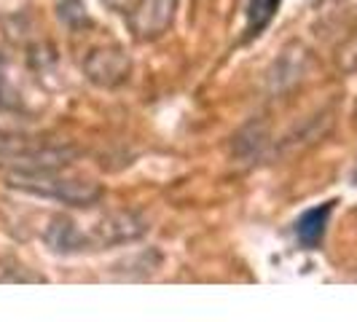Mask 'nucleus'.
Listing matches in <instances>:
<instances>
[{"instance_id": "obj_1", "label": "nucleus", "mask_w": 357, "mask_h": 322, "mask_svg": "<svg viewBox=\"0 0 357 322\" xmlns=\"http://www.w3.org/2000/svg\"><path fill=\"white\" fill-rule=\"evenodd\" d=\"M137 233H143V223L132 215H110L105 217L97 229L91 231H78L70 220H56L49 231V245L54 250H84V247H102V245H113L121 239H135Z\"/></svg>"}, {"instance_id": "obj_2", "label": "nucleus", "mask_w": 357, "mask_h": 322, "mask_svg": "<svg viewBox=\"0 0 357 322\" xmlns=\"http://www.w3.org/2000/svg\"><path fill=\"white\" fill-rule=\"evenodd\" d=\"M14 185L24 188V191H33V194H43V197L62 199L68 204H89L97 199V188L91 183H70V180H56L49 172H40V169H30V172H19L14 175Z\"/></svg>"}, {"instance_id": "obj_3", "label": "nucleus", "mask_w": 357, "mask_h": 322, "mask_svg": "<svg viewBox=\"0 0 357 322\" xmlns=\"http://www.w3.org/2000/svg\"><path fill=\"white\" fill-rule=\"evenodd\" d=\"M84 70L86 78L97 86H121L129 72H132V59L121 46H102V49H94L84 62Z\"/></svg>"}, {"instance_id": "obj_4", "label": "nucleus", "mask_w": 357, "mask_h": 322, "mask_svg": "<svg viewBox=\"0 0 357 322\" xmlns=\"http://www.w3.org/2000/svg\"><path fill=\"white\" fill-rule=\"evenodd\" d=\"M175 3L178 0H140L135 11L126 17L129 30L137 40H156L161 38L175 17Z\"/></svg>"}, {"instance_id": "obj_5", "label": "nucleus", "mask_w": 357, "mask_h": 322, "mask_svg": "<svg viewBox=\"0 0 357 322\" xmlns=\"http://www.w3.org/2000/svg\"><path fill=\"white\" fill-rule=\"evenodd\" d=\"M333 204H320L314 210H306L298 220H296V239L304 245L306 250L317 247L325 236V226H328V217H331Z\"/></svg>"}, {"instance_id": "obj_6", "label": "nucleus", "mask_w": 357, "mask_h": 322, "mask_svg": "<svg viewBox=\"0 0 357 322\" xmlns=\"http://www.w3.org/2000/svg\"><path fill=\"white\" fill-rule=\"evenodd\" d=\"M277 8H280V0H250L248 3V33L258 36L277 14Z\"/></svg>"}, {"instance_id": "obj_7", "label": "nucleus", "mask_w": 357, "mask_h": 322, "mask_svg": "<svg viewBox=\"0 0 357 322\" xmlns=\"http://www.w3.org/2000/svg\"><path fill=\"white\" fill-rule=\"evenodd\" d=\"M102 3H105L110 11H116V14H124V17H129L140 0H102Z\"/></svg>"}, {"instance_id": "obj_8", "label": "nucleus", "mask_w": 357, "mask_h": 322, "mask_svg": "<svg viewBox=\"0 0 357 322\" xmlns=\"http://www.w3.org/2000/svg\"><path fill=\"white\" fill-rule=\"evenodd\" d=\"M0 105H6V72H3V59H0Z\"/></svg>"}, {"instance_id": "obj_9", "label": "nucleus", "mask_w": 357, "mask_h": 322, "mask_svg": "<svg viewBox=\"0 0 357 322\" xmlns=\"http://www.w3.org/2000/svg\"><path fill=\"white\" fill-rule=\"evenodd\" d=\"M355 180H357V169H355Z\"/></svg>"}]
</instances>
